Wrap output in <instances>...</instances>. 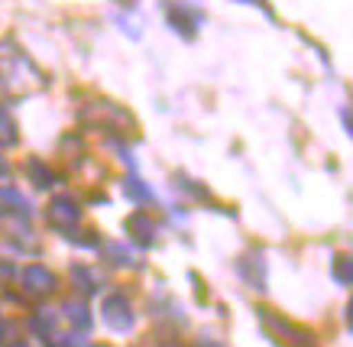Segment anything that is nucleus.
I'll use <instances>...</instances> for the list:
<instances>
[{
  "label": "nucleus",
  "instance_id": "1",
  "mask_svg": "<svg viewBox=\"0 0 353 347\" xmlns=\"http://www.w3.org/2000/svg\"><path fill=\"white\" fill-rule=\"evenodd\" d=\"M75 221H78V205L75 201H72L68 195L52 198V205H49V224L59 228V230H65V228H72Z\"/></svg>",
  "mask_w": 353,
  "mask_h": 347
},
{
  "label": "nucleus",
  "instance_id": "2",
  "mask_svg": "<svg viewBox=\"0 0 353 347\" xmlns=\"http://www.w3.org/2000/svg\"><path fill=\"white\" fill-rule=\"evenodd\" d=\"M104 321L110 328H117V331H127L133 325V315H130V305L123 295H110L108 302H104Z\"/></svg>",
  "mask_w": 353,
  "mask_h": 347
},
{
  "label": "nucleus",
  "instance_id": "3",
  "mask_svg": "<svg viewBox=\"0 0 353 347\" xmlns=\"http://www.w3.org/2000/svg\"><path fill=\"white\" fill-rule=\"evenodd\" d=\"M23 286H26V293H32V295H46V293H52L55 279H52V272L43 270V266H26V270H23Z\"/></svg>",
  "mask_w": 353,
  "mask_h": 347
},
{
  "label": "nucleus",
  "instance_id": "4",
  "mask_svg": "<svg viewBox=\"0 0 353 347\" xmlns=\"http://www.w3.org/2000/svg\"><path fill=\"white\" fill-rule=\"evenodd\" d=\"M0 211L3 215H30V201L17 188H0Z\"/></svg>",
  "mask_w": 353,
  "mask_h": 347
},
{
  "label": "nucleus",
  "instance_id": "5",
  "mask_svg": "<svg viewBox=\"0 0 353 347\" xmlns=\"http://www.w3.org/2000/svg\"><path fill=\"white\" fill-rule=\"evenodd\" d=\"M127 230L139 240V244H150L152 234H156V228H152V221H150L146 215H143V211H137V215L130 217V221H127Z\"/></svg>",
  "mask_w": 353,
  "mask_h": 347
},
{
  "label": "nucleus",
  "instance_id": "6",
  "mask_svg": "<svg viewBox=\"0 0 353 347\" xmlns=\"http://www.w3.org/2000/svg\"><path fill=\"white\" fill-rule=\"evenodd\" d=\"M13 133H17L13 120L7 117V110L0 108V146H13V143H17V137H13Z\"/></svg>",
  "mask_w": 353,
  "mask_h": 347
},
{
  "label": "nucleus",
  "instance_id": "7",
  "mask_svg": "<svg viewBox=\"0 0 353 347\" xmlns=\"http://www.w3.org/2000/svg\"><path fill=\"white\" fill-rule=\"evenodd\" d=\"M65 312H68V318H72V321H78V328H88V312H85V305L68 302V305H65Z\"/></svg>",
  "mask_w": 353,
  "mask_h": 347
},
{
  "label": "nucleus",
  "instance_id": "8",
  "mask_svg": "<svg viewBox=\"0 0 353 347\" xmlns=\"http://www.w3.org/2000/svg\"><path fill=\"white\" fill-rule=\"evenodd\" d=\"M334 276H337L343 286H350V260H347V257H337V263H334Z\"/></svg>",
  "mask_w": 353,
  "mask_h": 347
},
{
  "label": "nucleus",
  "instance_id": "9",
  "mask_svg": "<svg viewBox=\"0 0 353 347\" xmlns=\"http://www.w3.org/2000/svg\"><path fill=\"white\" fill-rule=\"evenodd\" d=\"M78 282H81V289L85 293H94V276H91V270H85V266H75V272H72Z\"/></svg>",
  "mask_w": 353,
  "mask_h": 347
},
{
  "label": "nucleus",
  "instance_id": "10",
  "mask_svg": "<svg viewBox=\"0 0 353 347\" xmlns=\"http://www.w3.org/2000/svg\"><path fill=\"white\" fill-rule=\"evenodd\" d=\"M127 192H130L133 198H150V192H146V188H139V182H130Z\"/></svg>",
  "mask_w": 353,
  "mask_h": 347
},
{
  "label": "nucleus",
  "instance_id": "11",
  "mask_svg": "<svg viewBox=\"0 0 353 347\" xmlns=\"http://www.w3.org/2000/svg\"><path fill=\"white\" fill-rule=\"evenodd\" d=\"M10 347H26V344H23V341H13V344Z\"/></svg>",
  "mask_w": 353,
  "mask_h": 347
}]
</instances>
